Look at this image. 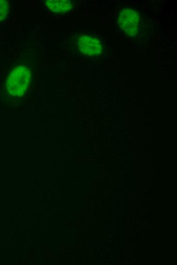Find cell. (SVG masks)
<instances>
[{
  "instance_id": "6da1fadb",
  "label": "cell",
  "mask_w": 177,
  "mask_h": 265,
  "mask_svg": "<svg viewBox=\"0 0 177 265\" xmlns=\"http://www.w3.org/2000/svg\"><path fill=\"white\" fill-rule=\"evenodd\" d=\"M31 72L25 66L16 67L10 74L6 83L7 89L14 96H22L28 84Z\"/></svg>"
},
{
  "instance_id": "7a4b0ae2",
  "label": "cell",
  "mask_w": 177,
  "mask_h": 265,
  "mask_svg": "<svg viewBox=\"0 0 177 265\" xmlns=\"http://www.w3.org/2000/svg\"><path fill=\"white\" fill-rule=\"evenodd\" d=\"M140 16L138 12L131 8H124L119 13L117 24L127 35L134 36L139 29Z\"/></svg>"
},
{
  "instance_id": "3957f363",
  "label": "cell",
  "mask_w": 177,
  "mask_h": 265,
  "mask_svg": "<svg viewBox=\"0 0 177 265\" xmlns=\"http://www.w3.org/2000/svg\"><path fill=\"white\" fill-rule=\"evenodd\" d=\"M78 47L83 55L88 57H97L103 50L102 43L97 37L86 34L81 36L78 41Z\"/></svg>"
},
{
  "instance_id": "277c9868",
  "label": "cell",
  "mask_w": 177,
  "mask_h": 265,
  "mask_svg": "<svg viewBox=\"0 0 177 265\" xmlns=\"http://www.w3.org/2000/svg\"><path fill=\"white\" fill-rule=\"evenodd\" d=\"M46 4L50 10L57 13H65L72 7V3L67 0H47Z\"/></svg>"
},
{
  "instance_id": "5b68a950",
  "label": "cell",
  "mask_w": 177,
  "mask_h": 265,
  "mask_svg": "<svg viewBox=\"0 0 177 265\" xmlns=\"http://www.w3.org/2000/svg\"><path fill=\"white\" fill-rule=\"evenodd\" d=\"M9 12V5L7 1L0 0V21L4 19Z\"/></svg>"
}]
</instances>
